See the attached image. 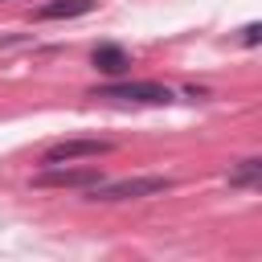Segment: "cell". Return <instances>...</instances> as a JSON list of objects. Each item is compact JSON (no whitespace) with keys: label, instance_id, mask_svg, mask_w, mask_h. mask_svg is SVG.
<instances>
[{"label":"cell","instance_id":"1","mask_svg":"<svg viewBox=\"0 0 262 262\" xmlns=\"http://www.w3.org/2000/svg\"><path fill=\"white\" fill-rule=\"evenodd\" d=\"M172 180L168 176H131V180H115V184H94L86 188V201H139V196H156L168 192Z\"/></svg>","mask_w":262,"mask_h":262},{"label":"cell","instance_id":"4","mask_svg":"<svg viewBox=\"0 0 262 262\" xmlns=\"http://www.w3.org/2000/svg\"><path fill=\"white\" fill-rule=\"evenodd\" d=\"M33 184L37 188H94V184H102V172L94 164L90 168H61V164H53V168L37 172Z\"/></svg>","mask_w":262,"mask_h":262},{"label":"cell","instance_id":"5","mask_svg":"<svg viewBox=\"0 0 262 262\" xmlns=\"http://www.w3.org/2000/svg\"><path fill=\"white\" fill-rule=\"evenodd\" d=\"M90 66H94L98 74H106V78H123V74L131 70V53H127L119 41H102V45H94Z\"/></svg>","mask_w":262,"mask_h":262},{"label":"cell","instance_id":"7","mask_svg":"<svg viewBox=\"0 0 262 262\" xmlns=\"http://www.w3.org/2000/svg\"><path fill=\"white\" fill-rule=\"evenodd\" d=\"M258 172H262V160H242V168L229 176V184H254Z\"/></svg>","mask_w":262,"mask_h":262},{"label":"cell","instance_id":"3","mask_svg":"<svg viewBox=\"0 0 262 262\" xmlns=\"http://www.w3.org/2000/svg\"><path fill=\"white\" fill-rule=\"evenodd\" d=\"M106 151H115L111 139H57L41 151V164L53 168V164H74V160H98Z\"/></svg>","mask_w":262,"mask_h":262},{"label":"cell","instance_id":"2","mask_svg":"<svg viewBox=\"0 0 262 262\" xmlns=\"http://www.w3.org/2000/svg\"><path fill=\"white\" fill-rule=\"evenodd\" d=\"M94 98H123V102H147V106H168L176 102L168 86L160 82H106L94 90Z\"/></svg>","mask_w":262,"mask_h":262},{"label":"cell","instance_id":"6","mask_svg":"<svg viewBox=\"0 0 262 262\" xmlns=\"http://www.w3.org/2000/svg\"><path fill=\"white\" fill-rule=\"evenodd\" d=\"M94 4H98V0H49V4H41V8L33 12V20H70V16H86V12H94Z\"/></svg>","mask_w":262,"mask_h":262},{"label":"cell","instance_id":"8","mask_svg":"<svg viewBox=\"0 0 262 262\" xmlns=\"http://www.w3.org/2000/svg\"><path fill=\"white\" fill-rule=\"evenodd\" d=\"M258 41H262V25H258V20H250V25L242 29V45H250V49H254Z\"/></svg>","mask_w":262,"mask_h":262}]
</instances>
